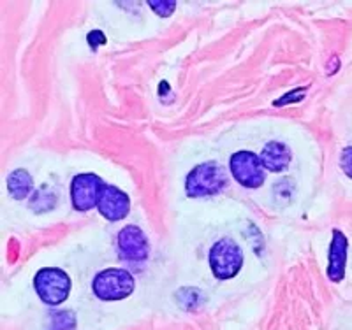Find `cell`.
<instances>
[{
  "label": "cell",
  "mask_w": 352,
  "mask_h": 330,
  "mask_svg": "<svg viewBox=\"0 0 352 330\" xmlns=\"http://www.w3.org/2000/svg\"><path fill=\"white\" fill-rule=\"evenodd\" d=\"M150 8L153 9V12H157L159 16H171L173 11L176 9L175 0H150L148 2Z\"/></svg>",
  "instance_id": "14"
},
{
  "label": "cell",
  "mask_w": 352,
  "mask_h": 330,
  "mask_svg": "<svg viewBox=\"0 0 352 330\" xmlns=\"http://www.w3.org/2000/svg\"><path fill=\"white\" fill-rule=\"evenodd\" d=\"M92 288L100 300H122L134 292L136 283L125 269H106L94 278Z\"/></svg>",
  "instance_id": "3"
},
{
  "label": "cell",
  "mask_w": 352,
  "mask_h": 330,
  "mask_svg": "<svg viewBox=\"0 0 352 330\" xmlns=\"http://www.w3.org/2000/svg\"><path fill=\"white\" fill-rule=\"evenodd\" d=\"M226 185H228V176L222 165L217 162H204L188 172L185 191L192 199H201V197H212V195L220 193Z\"/></svg>",
  "instance_id": "1"
},
{
  "label": "cell",
  "mask_w": 352,
  "mask_h": 330,
  "mask_svg": "<svg viewBox=\"0 0 352 330\" xmlns=\"http://www.w3.org/2000/svg\"><path fill=\"white\" fill-rule=\"evenodd\" d=\"M34 188V181L32 176L28 174L25 169H18V171L11 172L8 178V190L9 193L12 195V199L21 200L27 199L30 191Z\"/></svg>",
  "instance_id": "11"
},
{
  "label": "cell",
  "mask_w": 352,
  "mask_h": 330,
  "mask_svg": "<svg viewBox=\"0 0 352 330\" xmlns=\"http://www.w3.org/2000/svg\"><path fill=\"white\" fill-rule=\"evenodd\" d=\"M347 248L349 241L345 234L335 228L328 255V278L333 283H340L344 279L345 267H347Z\"/></svg>",
  "instance_id": "9"
},
{
  "label": "cell",
  "mask_w": 352,
  "mask_h": 330,
  "mask_svg": "<svg viewBox=\"0 0 352 330\" xmlns=\"http://www.w3.org/2000/svg\"><path fill=\"white\" fill-rule=\"evenodd\" d=\"M104 181L96 174H78L71 183V200L76 211H90L99 206L100 195L104 191Z\"/></svg>",
  "instance_id": "5"
},
{
  "label": "cell",
  "mask_w": 352,
  "mask_h": 330,
  "mask_svg": "<svg viewBox=\"0 0 352 330\" xmlns=\"http://www.w3.org/2000/svg\"><path fill=\"white\" fill-rule=\"evenodd\" d=\"M243 266V251L236 241L224 237L217 241L210 251V267L217 279H231Z\"/></svg>",
  "instance_id": "4"
},
{
  "label": "cell",
  "mask_w": 352,
  "mask_h": 330,
  "mask_svg": "<svg viewBox=\"0 0 352 330\" xmlns=\"http://www.w3.org/2000/svg\"><path fill=\"white\" fill-rule=\"evenodd\" d=\"M34 288L44 304L58 306L69 297L71 292V279L67 272L56 267H44L34 278Z\"/></svg>",
  "instance_id": "2"
},
{
  "label": "cell",
  "mask_w": 352,
  "mask_h": 330,
  "mask_svg": "<svg viewBox=\"0 0 352 330\" xmlns=\"http://www.w3.org/2000/svg\"><path fill=\"white\" fill-rule=\"evenodd\" d=\"M99 213L108 222H120L131 211V200L127 193L116 187H106L99 200Z\"/></svg>",
  "instance_id": "8"
},
{
  "label": "cell",
  "mask_w": 352,
  "mask_h": 330,
  "mask_svg": "<svg viewBox=\"0 0 352 330\" xmlns=\"http://www.w3.org/2000/svg\"><path fill=\"white\" fill-rule=\"evenodd\" d=\"M305 97V90H294V92L287 93V95H284V99L276 100V106H284V104L287 102H292V100H301Z\"/></svg>",
  "instance_id": "17"
},
{
  "label": "cell",
  "mask_w": 352,
  "mask_h": 330,
  "mask_svg": "<svg viewBox=\"0 0 352 330\" xmlns=\"http://www.w3.org/2000/svg\"><path fill=\"white\" fill-rule=\"evenodd\" d=\"M176 297H187L188 303L185 304L184 309H196L203 303V295H201V292L197 288H182Z\"/></svg>",
  "instance_id": "13"
},
{
  "label": "cell",
  "mask_w": 352,
  "mask_h": 330,
  "mask_svg": "<svg viewBox=\"0 0 352 330\" xmlns=\"http://www.w3.org/2000/svg\"><path fill=\"white\" fill-rule=\"evenodd\" d=\"M261 156L252 152H238L229 160L232 178L245 188H259L264 183V171Z\"/></svg>",
  "instance_id": "6"
},
{
  "label": "cell",
  "mask_w": 352,
  "mask_h": 330,
  "mask_svg": "<svg viewBox=\"0 0 352 330\" xmlns=\"http://www.w3.org/2000/svg\"><path fill=\"white\" fill-rule=\"evenodd\" d=\"M118 250L129 262H144L148 259L150 246L146 235L136 225H127L118 234Z\"/></svg>",
  "instance_id": "7"
},
{
  "label": "cell",
  "mask_w": 352,
  "mask_h": 330,
  "mask_svg": "<svg viewBox=\"0 0 352 330\" xmlns=\"http://www.w3.org/2000/svg\"><path fill=\"white\" fill-rule=\"evenodd\" d=\"M291 150L280 141H270L261 153V162L268 171L282 172L291 163Z\"/></svg>",
  "instance_id": "10"
},
{
  "label": "cell",
  "mask_w": 352,
  "mask_h": 330,
  "mask_svg": "<svg viewBox=\"0 0 352 330\" xmlns=\"http://www.w3.org/2000/svg\"><path fill=\"white\" fill-rule=\"evenodd\" d=\"M340 167L345 172V176L352 179V146L345 148L340 155Z\"/></svg>",
  "instance_id": "15"
},
{
  "label": "cell",
  "mask_w": 352,
  "mask_h": 330,
  "mask_svg": "<svg viewBox=\"0 0 352 330\" xmlns=\"http://www.w3.org/2000/svg\"><path fill=\"white\" fill-rule=\"evenodd\" d=\"M88 44H90L94 49H97V46H99V44H106L104 34L99 32V30H94L92 34H88Z\"/></svg>",
  "instance_id": "16"
},
{
  "label": "cell",
  "mask_w": 352,
  "mask_h": 330,
  "mask_svg": "<svg viewBox=\"0 0 352 330\" xmlns=\"http://www.w3.org/2000/svg\"><path fill=\"white\" fill-rule=\"evenodd\" d=\"M52 330H76V318L71 311L52 313Z\"/></svg>",
  "instance_id": "12"
}]
</instances>
